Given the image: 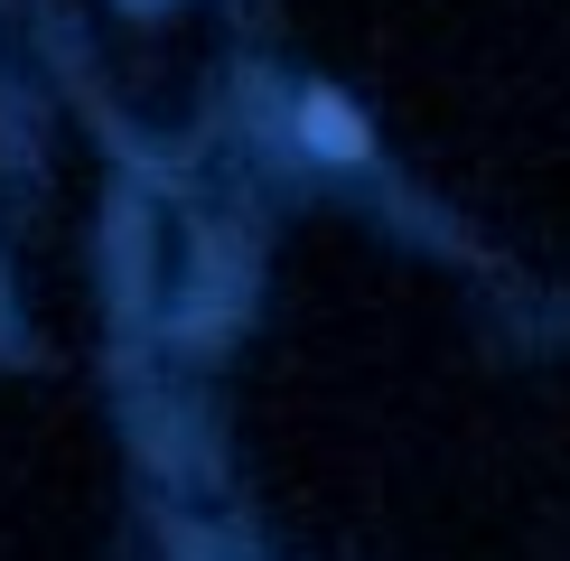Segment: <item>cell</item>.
I'll use <instances>...</instances> for the list:
<instances>
[{"mask_svg":"<svg viewBox=\"0 0 570 561\" xmlns=\"http://www.w3.org/2000/svg\"><path fill=\"white\" fill-rule=\"evenodd\" d=\"M299 131L318 140V150H337V159H355V150H365V131H355V112H346V104H327V94H308Z\"/></svg>","mask_w":570,"mask_h":561,"instance_id":"6da1fadb","label":"cell"}]
</instances>
